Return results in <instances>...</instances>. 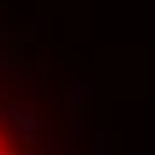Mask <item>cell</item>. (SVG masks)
Returning <instances> with one entry per match:
<instances>
[{
  "instance_id": "cell-1",
  "label": "cell",
  "mask_w": 155,
  "mask_h": 155,
  "mask_svg": "<svg viewBox=\"0 0 155 155\" xmlns=\"http://www.w3.org/2000/svg\"><path fill=\"white\" fill-rule=\"evenodd\" d=\"M0 155H29L25 141H22V130L15 126V119L0 108Z\"/></svg>"
}]
</instances>
